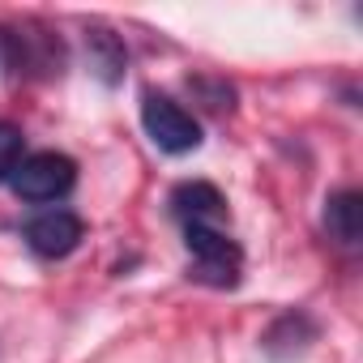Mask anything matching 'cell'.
<instances>
[{"instance_id": "obj_1", "label": "cell", "mask_w": 363, "mask_h": 363, "mask_svg": "<svg viewBox=\"0 0 363 363\" xmlns=\"http://www.w3.org/2000/svg\"><path fill=\"white\" fill-rule=\"evenodd\" d=\"M184 244H189V257H193V278L206 282V286H235L240 282V269H244V252L240 244L218 231V227H184Z\"/></svg>"}, {"instance_id": "obj_2", "label": "cell", "mask_w": 363, "mask_h": 363, "mask_svg": "<svg viewBox=\"0 0 363 363\" xmlns=\"http://www.w3.org/2000/svg\"><path fill=\"white\" fill-rule=\"evenodd\" d=\"M141 124L162 154H193L201 145V124L167 94H154V90L141 94Z\"/></svg>"}, {"instance_id": "obj_3", "label": "cell", "mask_w": 363, "mask_h": 363, "mask_svg": "<svg viewBox=\"0 0 363 363\" xmlns=\"http://www.w3.org/2000/svg\"><path fill=\"white\" fill-rule=\"evenodd\" d=\"M77 179V162L69 154H56V150H43V154H30L18 162V171L9 175V184L22 201H56L73 189Z\"/></svg>"}, {"instance_id": "obj_4", "label": "cell", "mask_w": 363, "mask_h": 363, "mask_svg": "<svg viewBox=\"0 0 363 363\" xmlns=\"http://www.w3.org/2000/svg\"><path fill=\"white\" fill-rule=\"evenodd\" d=\"M22 235H26V248H30L35 257L60 261V257H69V252L86 240V223H82L73 210H48V214L30 218Z\"/></svg>"}, {"instance_id": "obj_5", "label": "cell", "mask_w": 363, "mask_h": 363, "mask_svg": "<svg viewBox=\"0 0 363 363\" xmlns=\"http://www.w3.org/2000/svg\"><path fill=\"white\" fill-rule=\"evenodd\" d=\"M171 214L184 223V227H193V223L218 227V218L227 214V197L214 184H206V179H189V184H179L171 193Z\"/></svg>"}, {"instance_id": "obj_6", "label": "cell", "mask_w": 363, "mask_h": 363, "mask_svg": "<svg viewBox=\"0 0 363 363\" xmlns=\"http://www.w3.org/2000/svg\"><path fill=\"white\" fill-rule=\"evenodd\" d=\"M325 231L342 248H354L363 240V197L354 189H342L325 201Z\"/></svg>"}, {"instance_id": "obj_7", "label": "cell", "mask_w": 363, "mask_h": 363, "mask_svg": "<svg viewBox=\"0 0 363 363\" xmlns=\"http://www.w3.org/2000/svg\"><path fill=\"white\" fill-rule=\"evenodd\" d=\"M86 48H90V69L107 82V86H116L120 77H124V43L116 39V35H107V30H90L86 35Z\"/></svg>"}, {"instance_id": "obj_8", "label": "cell", "mask_w": 363, "mask_h": 363, "mask_svg": "<svg viewBox=\"0 0 363 363\" xmlns=\"http://www.w3.org/2000/svg\"><path fill=\"white\" fill-rule=\"evenodd\" d=\"M22 150H26L22 128H18V124H9V120H0V179H9V175L18 171V162L26 158Z\"/></svg>"}]
</instances>
